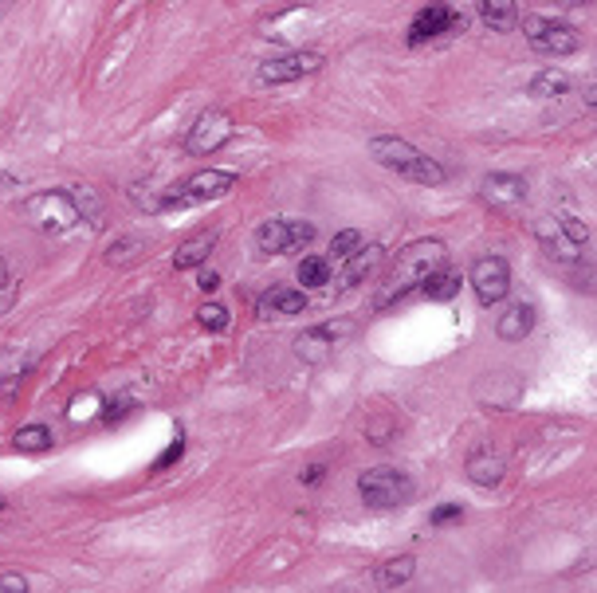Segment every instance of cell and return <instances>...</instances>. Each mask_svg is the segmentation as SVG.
<instances>
[{
	"instance_id": "obj_7",
	"label": "cell",
	"mask_w": 597,
	"mask_h": 593,
	"mask_svg": "<svg viewBox=\"0 0 597 593\" xmlns=\"http://www.w3.org/2000/svg\"><path fill=\"white\" fill-rule=\"evenodd\" d=\"M323 51H287V56H272L256 68V83L260 87H283V83H299L307 75L323 71Z\"/></svg>"
},
{
	"instance_id": "obj_31",
	"label": "cell",
	"mask_w": 597,
	"mask_h": 593,
	"mask_svg": "<svg viewBox=\"0 0 597 593\" xmlns=\"http://www.w3.org/2000/svg\"><path fill=\"white\" fill-rule=\"evenodd\" d=\"M559 232H562L574 248H590V228H586V220H578V217L562 213V217H559Z\"/></svg>"
},
{
	"instance_id": "obj_27",
	"label": "cell",
	"mask_w": 597,
	"mask_h": 593,
	"mask_svg": "<svg viewBox=\"0 0 597 593\" xmlns=\"http://www.w3.org/2000/svg\"><path fill=\"white\" fill-rule=\"evenodd\" d=\"M138 252H145L142 236H114V240L106 244V263H130V259H138Z\"/></svg>"
},
{
	"instance_id": "obj_23",
	"label": "cell",
	"mask_w": 597,
	"mask_h": 593,
	"mask_svg": "<svg viewBox=\"0 0 597 593\" xmlns=\"http://www.w3.org/2000/svg\"><path fill=\"white\" fill-rule=\"evenodd\" d=\"M538 240H542V248H547V256L559 259V263H574L578 252H581V248H574V244H570L566 236L559 232V224H554V228H538Z\"/></svg>"
},
{
	"instance_id": "obj_35",
	"label": "cell",
	"mask_w": 597,
	"mask_h": 593,
	"mask_svg": "<svg viewBox=\"0 0 597 593\" xmlns=\"http://www.w3.org/2000/svg\"><path fill=\"white\" fill-rule=\"evenodd\" d=\"M126 413H130V401H111V405H106V413H102V420H106V425H118Z\"/></svg>"
},
{
	"instance_id": "obj_26",
	"label": "cell",
	"mask_w": 597,
	"mask_h": 593,
	"mask_svg": "<svg viewBox=\"0 0 597 593\" xmlns=\"http://www.w3.org/2000/svg\"><path fill=\"white\" fill-rule=\"evenodd\" d=\"M299 283L303 287H326L330 283V259L326 256H303V263H299Z\"/></svg>"
},
{
	"instance_id": "obj_12",
	"label": "cell",
	"mask_w": 597,
	"mask_h": 593,
	"mask_svg": "<svg viewBox=\"0 0 597 593\" xmlns=\"http://www.w3.org/2000/svg\"><path fill=\"white\" fill-rule=\"evenodd\" d=\"M350 326L346 323H323V326H311V331H303L299 338H295V354L303 362H311V365H318V362H326L330 354H335V346H338V338L346 334Z\"/></svg>"
},
{
	"instance_id": "obj_17",
	"label": "cell",
	"mask_w": 597,
	"mask_h": 593,
	"mask_svg": "<svg viewBox=\"0 0 597 593\" xmlns=\"http://www.w3.org/2000/svg\"><path fill=\"white\" fill-rule=\"evenodd\" d=\"M256 311L268 319V314H303L307 311V295L295 291V287H272L268 295H260Z\"/></svg>"
},
{
	"instance_id": "obj_32",
	"label": "cell",
	"mask_w": 597,
	"mask_h": 593,
	"mask_svg": "<svg viewBox=\"0 0 597 593\" xmlns=\"http://www.w3.org/2000/svg\"><path fill=\"white\" fill-rule=\"evenodd\" d=\"M460 519H464V507H460V503H441V507H436L432 515H429L432 526H448V523H460Z\"/></svg>"
},
{
	"instance_id": "obj_6",
	"label": "cell",
	"mask_w": 597,
	"mask_h": 593,
	"mask_svg": "<svg viewBox=\"0 0 597 593\" xmlns=\"http://www.w3.org/2000/svg\"><path fill=\"white\" fill-rule=\"evenodd\" d=\"M464 28H468V16H464L460 8L444 5V0H432V5H424L417 16L409 20L405 44H409V48H424V44H432V39L460 36Z\"/></svg>"
},
{
	"instance_id": "obj_42",
	"label": "cell",
	"mask_w": 597,
	"mask_h": 593,
	"mask_svg": "<svg viewBox=\"0 0 597 593\" xmlns=\"http://www.w3.org/2000/svg\"><path fill=\"white\" fill-rule=\"evenodd\" d=\"M566 5H590V0H566Z\"/></svg>"
},
{
	"instance_id": "obj_30",
	"label": "cell",
	"mask_w": 597,
	"mask_h": 593,
	"mask_svg": "<svg viewBox=\"0 0 597 593\" xmlns=\"http://www.w3.org/2000/svg\"><path fill=\"white\" fill-rule=\"evenodd\" d=\"M357 248H362V232H357V228H346V232H338L335 240H330V256H326V259H342V263H346V259L357 252Z\"/></svg>"
},
{
	"instance_id": "obj_10",
	"label": "cell",
	"mask_w": 597,
	"mask_h": 593,
	"mask_svg": "<svg viewBox=\"0 0 597 593\" xmlns=\"http://www.w3.org/2000/svg\"><path fill=\"white\" fill-rule=\"evenodd\" d=\"M232 134H236L232 114L212 107L205 114H197V122L189 126V134H185V150H189L193 157H208V154H217L220 146H229Z\"/></svg>"
},
{
	"instance_id": "obj_43",
	"label": "cell",
	"mask_w": 597,
	"mask_h": 593,
	"mask_svg": "<svg viewBox=\"0 0 597 593\" xmlns=\"http://www.w3.org/2000/svg\"><path fill=\"white\" fill-rule=\"evenodd\" d=\"M5 507H8V503H5V499H0V511H5Z\"/></svg>"
},
{
	"instance_id": "obj_24",
	"label": "cell",
	"mask_w": 597,
	"mask_h": 593,
	"mask_svg": "<svg viewBox=\"0 0 597 593\" xmlns=\"http://www.w3.org/2000/svg\"><path fill=\"white\" fill-rule=\"evenodd\" d=\"M51 440H56V437H51L48 425H24L16 437H12V444H16L20 452H48Z\"/></svg>"
},
{
	"instance_id": "obj_13",
	"label": "cell",
	"mask_w": 597,
	"mask_h": 593,
	"mask_svg": "<svg viewBox=\"0 0 597 593\" xmlns=\"http://www.w3.org/2000/svg\"><path fill=\"white\" fill-rule=\"evenodd\" d=\"M480 196L496 208L523 205L527 201V177H519V174H487L484 185H480Z\"/></svg>"
},
{
	"instance_id": "obj_8",
	"label": "cell",
	"mask_w": 597,
	"mask_h": 593,
	"mask_svg": "<svg viewBox=\"0 0 597 593\" xmlns=\"http://www.w3.org/2000/svg\"><path fill=\"white\" fill-rule=\"evenodd\" d=\"M523 36L527 44L538 51V56H574V51L581 48L578 32L570 28V24L562 20H550V16H523Z\"/></svg>"
},
{
	"instance_id": "obj_5",
	"label": "cell",
	"mask_w": 597,
	"mask_h": 593,
	"mask_svg": "<svg viewBox=\"0 0 597 593\" xmlns=\"http://www.w3.org/2000/svg\"><path fill=\"white\" fill-rule=\"evenodd\" d=\"M236 177L232 169H201V174H193L189 181H181L177 189H165L157 208H193V205H205V201H220V196H229L236 189Z\"/></svg>"
},
{
	"instance_id": "obj_15",
	"label": "cell",
	"mask_w": 597,
	"mask_h": 593,
	"mask_svg": "<svg viewBox=\"0 0 597 593\" xmlns=\"http://www.w3.org/2000/svg\"><path fill=\"white\" fill-rule=\"evenodd\" d=\"M220 244V232L217 228H208V232H197V236H189L177 252H174V268L177 271H193V268H201V263L212 256V248Z\"/></svg>"
},
{
	"instance_id": "obj_38",
	"label": "cell",
	"mask_w": 597,
	"mask_h": 593,
	"mask_svg": "<svg viewBox=\"0 0 597 593\" xmlns=\"http://www.w3.org/2000/svg\"><path fill=\"white\" fill-rule=\"evenodd\" d=\"M197 287H201L205 295H212V291L220 287V275H217V271H201V275H197Z\"/></svg>"
},
{
	"instance_id": "obj_1",
	"label": "cell",
	"mask_w": 597,
	"mask_h": 593,
	"mask_svg": "<svg viewBox=\"0 0 597 593\" xmlns=\"http://www.w3.org/2000/svg\"><path fill=\"white\" fill-rule=\"evenodd\" d=\"M444 256H448V248L441 240H417V244H409L405 252H397L389 275L381 280L378 295H374V307L378 311H389L393 302H401V299H409L413 291H421V283L429 280L436 268H441Z\"/></svg>"
},
{
	"instance_id": "obj_37",
	"label": "cell",
	"mask_w": 597,
	"mask_h": 593,
	"mask_svg": "<svg viewBox=\"0 0 597 593\" xmlns=\"http://www.w3.org/2000/svg\"><path fill=\"white\" fill-rule=\"evenodd\" d=\"M20 381H24V374H8V377H0V401L12 397V393L20 389Z\"/></svg>"
},
{
	"instance_id": "obj_21",
	"label": "cell",
	"mask_w": 597,
	"mask_h": 593,
	"mask_svg": "<svg viewBox=\"0 0 597 593\" xmlns=\"http://www.w3.org/2000/svg\"><path fill=\"white\" fill-rule=\"evenodd\" d=\"M417 574V558L413 555H397V558H386L378 566V586L381 589H397V586H409V577Z\"/></svg>"
},
{
	"instance_id": "obj_20",
	"label": "cell",
	"mask_w": 597,
	"mask_h": 593,
	"mask_svg": "<svg viewBox=\"0 0 597 593\" xmlns=\"http://www.w3.org/2000/svg\"><path fill=\"white\" fill-rule=\"evenodd\" d=\"M460 287H464V280H460V271H448L444 263L436 268L429 280L421 283V295L429 299V302H453L456 295H460Z\"/></svg>"
},
{
	"instance_id": "obj_29",
	"label": "cell",
	"mask_w": 597,
	"mask_h": 593,
	"mask_svg": "<svg viewBox=\"0 0 597 593\" xmlns=\"http://www.w3.org/2000/svg\"><path fill=\"white\" fill-rule=\"evenodd\" d=\"M68 193H71V201L79 205V213H83V220H87V224H99V217H102V205H99L95 189H87V185H71Z\"/></svg>"
},
{
	"instance_id": "obj_25",
	"label": "cell",
	"mask_w": 597,
	"mask_h": 593,
	"mask_svg": "<svg viewBox=\"0 0 597 593\" xmlns=\"http://www.w3.org/2000/svg\"><path fill=\"white\" fill-rule=\"evenodd\" d=\"M20 299V275L8 268V256L0 252V314H8Z\"/></svg>"
},
{
	"instance_id": "obj_40",
	"label": "cell",
	"mask_w": 597,
	"mask_h": 593,
	"mask_svg": "<svg viewBox=\"0 0 597 593\" xmlns=\"http://www.w3.org/2000/svg\"><path fill=\"white\" fill-rule=\"evenodd\" d=\"M593 95H597V87H593V83H590V87H586V107H590V111H593V102H597V99H593Z\"/></svg>"
},
{
	"instance_id": "obj_16",
	"label": "cell",
	"mask_w": 597,
	"mask_h": 593,
	"mask_svg": "<svg viewBox=\"0 0 597 593\" xmlns=\"http://www.w3.org/2000/svg\"><path fill=\"white\" fill-rule=\"evenodd\" d=\"M464 471H468V480L475 487H484V492H492V487L503 483V460L492 452V448H480V452H472L468 464H464Z\"/></svg>"
},
{
	"instance_id": "obj_33",
	"label": "cell",
	"mask_w": 597,
	"mask_h": 593,
	"mask_svg": "<svg viewBox=\"0 0 597 593\" xmlns=\"http://www.w3.org/2000/svg\"><path fill=\"white\" fill-rule=\"evenodd\" d=\"M185 456V440H181V432H177V437L174 440H169V448H165V452L162 456H157V464H154V471H165L169 464H177V460Z\"/></svg>"
},
{
	"instance_id": "obj_3",
	"label": "cell",
	"mask_w": 597,
	"mask_h": 593,
	"mask_svg": "<svg viewBox=\"0 0 597 593\" xmlns=\"http://www.w3.org/2000/svg\"><path fill=\"white\" fill-rule=\"evenodd\" d=\"M20 217L28 220L36 232H48V236H63L83 224V213H79V205L71 201L68 189H44V193L24 196Z\"/></svg>"
},
{
	"instance_id": "obj_9",
	"label": "cell",
	"mask_w": 597,
	"mask_h": 593,
	"mask_svg": "<svg viewBox=\"0 0 597 593\" xmlns=\"http://www.w3.org/2000/svg\"><path fill=\"white\" fill-rule=\"evenodd\" d=\"M314 240V224L311 220H263L256 228V252L263 256H283V252H295V248H307Z\"/></svg>"
},
{
	"instance_id": "obj_41",
	"label": "cell",
	"mask_w": 597,
	"mask_h": 593,
	"mask_svg": "<svg viewBox=\"0 0 597 593\" xmlns=\"http://www.w3.org/2000/svg\"><path fill=\"white\" fill-rule=\"evenodd\" d=\"M12 5H16V0H0V16H5V12H8Z\"/></svg>"
},
{
	"instance_id": "obj_11",
	"label": "cell",
	"mask_w": 597,
	"mask_h": 593,
	"mask_svg": "<svg viewBox=\"0 0 597 593\" xmlns=\"http://www.w3.org/2000/svg\"><path fill=\"white\" fill-rule=\"evenodd\" d=\"M475 299H480V307H496V302L507 299L511 291V268L503 256H480L472 263V275H468Z\"/></svg>"
},
{
	"instance_id": "obj_14",
	"label": "cell",
	"mask_w": 597,
	"mask_h": 593,
	"mask_svg": "<svg viewBox=\"0 0 597 593\" xmlns=\"http://www.w3.org/2000/svg\"><path fill=\"white\" fill-rule=\"evenodd\" d=\"M535 319H538L535 302H511V307L496 319V334L503 342H523L530 331H535Z\"/></svg>"
},
{
	"instance_id": "obj_18",
	"label": "cell",
	"mask_w": 597,
	"mask_h": 593,
	"mask_svg": "<svg viewBox=\"0 0 597 593\" xmlns=\"http://www.w3.org/2000/svg\"><path fill=\"white\" fill-rule=\"evenodd\" d=\"M381 259H386V248H381V244L357 248V252L346 259V275H342V283H346V287H357V283H366L369 275H374V271L381 268Z\"/></svg>"
},
{
	"instance_id": "obj_36",
	"label": "cell",
	"mask_w": 597,
	"mask_h": 593,
	"mask_svg": "<svg viewBox=\"0 0 597 593\" xmlns=\"http://www.w3.org/2000/svg\"><path fill=\"white\" fill-rule=\"evenodd\" d=\"M28 582H24L20 574H0V593H24Z\"/></svg>"
},
{
	"instance_id": "obj_22",
	"label": "cell",
	"mask_w": 597,
	"mask_h": 593,
	"mask_svg": "<svg viewBox=\"0 0 597 593\" xmlns=\"http://www.w3.org/2000/svg\"><path fill=\"white\" fill-rule=\"evenodd\" d=\"M530 95L535 99H562L566 90H570V79L562 75V71H554V68H547V71H538L535 79H530Z\"/></svg>"
},
{
	"instance_id": "obj_2",
	"label": "cell",
	"mask_w": 597,
	"mask_h": 593,
	"mask_svg": "<svg viewBox=\"0 0 597 593\" xmlns=\"http://www.w3.org/2000/svg\"><path fill=\"white\" fill-rule=\"evenodd\" d=\"M369 157H374L378 165H386L389 174L397 177H405V181H417V185H444L448 181V169L436 162V157H429L424 150H417L413 142H405V138H393V134H378V138H369Z\"/></svg>"
},
{
	"instance_id": "obj_28",
	"label": "cell",
	"mask_w": 597,
	"mask_h": 593,
	"mask_svg": "<svg viewBox=\"0 0 597 593\" xmlns=\"http://www.w3.org/2000/svg\"><path fill=\"white\" fill-rule=\"evenodd\" d=\"M197 323L212 334H224L229 331V323H232V314H229V307H220V302H205V307L197 311Z\"/></svg>"
},
{
	"instance_id": "obj_4",
	"label": "cell",
	"mask_w": 597,
	"mask_h": 593,
	"mask_svg": "<svg viewBox=\"0 0 597 593\" xmlns=\"http://www.w3.org/2000/svg\"><path fill=\"white\" fill-rule=\"evenodd\" d=\"M357 495H362L366 507L389 511V507H405L417 495V483L401 468H369L357 476Z\"/></svg>"
},
{
	"instance_id": "obj_34",
	"label": "cell",
	"mask_w": 597,
	"mask_h": 593,
	"mask_svg": "<svg viewBox=\"0 0 597 593\" xmlns=\"http://www.w3.org/2000/svg\"><path fill=\"white\" fill-rule=\"evenodd\" d=\"M366 437H369V444H389L393 425H389V420H381V417H374V420L366 425Z\"/></svg>"
},
{
	"instance_id": "obj_19",
	"label": "cell",
	"mask_w": 597,
	"mask_h": 593,
	"mask_svg": "<svg viewBox=\"0 0 597 593\" xmlns=\"http://www.w3.org/2000/svg\"><path fill=\"white\" fill-rule=\"evenodd\" d=\"M475 12L492 32H511L519 24V8L515 0H475Z\"/></svg>"
},
{
	"instance_id": "obj_39",
	"label": "cell",
	"mask_w": 597,
	"mask_h": 593,
	"mask_svg": "<svg viewBox=\"0 0 597 593\" xmlns=\"http://www.w3.org/2000/svg\"><path fill=\"white\" fill-rule=\"evenodd\" d=\"M323 480H326V464H311L307 471H303V483H307V487H318Z\"/></svg>"
}]
</instances>
